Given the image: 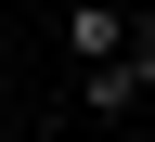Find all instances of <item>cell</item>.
Returning <instances> with one entry per match:
<instances>
[{"instance_id": "1", "label": "cell", "mask_w": 155, "mask_h": 142, "mask_svg": "<svg viewBox=\"0 0 155 142\" xmlns=\"http://www.w3.org/2000/svg\"><path fill=\"white\" fill-rule=\"evenodd\" d=\"M129 13H142V0H78L65 13V52L78 65H116V52H129Z\"/></svg>"}, {"instance_id": "3", "label": "cell", "mask_w": 155, "mask_h": 142, "mask_svg": "<svg viewBox=\"0 0 155 142\" xmlns=\"http://www.w3.org/2000/svg\"><path fill=\"white\" fill-rule=\"evenodd\" d=\"M116 65H129V78L155 91V13H129V52H116Z\"/></svg>"}, {"instance_id": "2", "label": "cell", "mask_w": 155, "mask_h": 142, "mask_svg": "<svg viewBox=\"0 0 155 142\" xmlns=\"http://www.w3.org/2000/svg\"><path fill=\"white\" fill-rule=\"evenodd\" d=\"M78 104H91V116H129V104H142V78H129V65H91V78H78Z\"/></svg>"}]
</instances>
